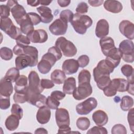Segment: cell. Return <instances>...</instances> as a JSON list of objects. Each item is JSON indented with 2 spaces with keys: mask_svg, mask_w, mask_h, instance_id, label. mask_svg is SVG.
Listing matches in <instances>:
<instances>
[{
  "mask_svg": "<svg viewBox=\"0 0 134 134\" xmlns=\"http://www.w3.org/2000/svg\"><path fill=\"white\" fill-rule=\"evenodd\" d=\"M70 23L77 33L84 35L86 33L87 29L92 26L93 20L88 15L76 13L74 14Z\"/></svg>",
  "mask_w": 134,
  "mask_h": 134,
  "instance_id": "obj_1",
  "label": "cell"
},
{
  "mask_svg": "<svg viewBox=\"0 0 134 134\" xmlns=\"http://www.w3.org/2000/svg\"><path fill=\"white\" fill-rule=\"evenodd\" d=\"M128 82L127 80L122 78H116L111 80L109 84L103 91L107 97L115 96L117 92H124L127 91Z\"/></svg>",
  "mask_w": 134,
  "mask_h": 134,
  "instance_id": "obj_2",
  "label": "cell"
},
{
  "mask_svg": "<svg viewBox=\"0 0 134 134\" xmlns=\"http://www.w3.org/2000/svg\"><path fill=\"white\" fill-rule=\"evenodd\" d=\"M14 53L16 55H27L30 57L31 59V67L36 66L38 63V51L36 47L27 46H21L16 44L13 50Z\"/></svg>",
  "mask_w": 134,
  "mask_h": 134,
  "instance_id": "obj_3",
  "label": "cell"
},
{
  "mask_svg": "<svg viewBox=\"0 0 134 134\" xmlns=\"http://www.w3.org/2000/svg\"><path fill=\"white\" fill-rule=\"evenodd\" d=\"M55 46L61 51L63 55L66 57H72L77 53V48L75 45L63 37H60L57 39Z\"/></svg>",
  "mask_w": 134,
  "mask_h": 134,
  "instance_id": "obj_4",
  "label": "cell"
},
{
  "mask_svg": "<svg viewBox=\"0 0 134 134\" xmlns=\"http://www.w3.org/2000/svg\"><path fill=\"white\" fill-rule=\"evenodd\" d=\"M133 43L130 40H124L119 45V50L122 60L128 63H132L134 61Z\"/></svg>",
  "mask_w": 134,
  "mask_h": 134,
  "instance_id": "obj_5",
  "label": "cell"
},
{
  "mask_svg": "<svg viewBox=\"0 0 134 134\" xmlns=\"http://www.w3.org/2000/svg\"><path fill=\"white\" fill-rule=\"evenodd\" d=\"M7 5L10 7L12 16L17 24L19 25L21 21L26 18L27 14L24 7L19 4L17 1L14 0L7 1Z\"/></svg>",
  "mask_w": 134,
  "mask_h": 134,
  "instance_id": "obj_6",
  "label": "cell"
},
{
  "mask_svg": "<svg viewBox=\"0 0 134 134\" xmlns=\"http://www.w3.org/2000/svg\"><path fill=\"white\" fill-rule=\"evenodd\" d=\"M114 67L106 59L100 60L93 70L94 81L101 76L109 75L114 71Z\"/></svg>",
  "mask_w": 134,
  "mask_h": 134,
  "instance_id": "obj_7",
  "label": "cell"
},
{
  "mask_svg": "<svg viewBox=\"0 0 134 134\" xmlns=\"http://www.w3.org/2000/svg\"><path fill=\"white\" fill-rule=\"evenodd\" d=\"M97 106V101L94 97H90L78 104L76 111L79 115H87L94 109Z\"/></svg>",
  "mask_w": 134,
  "mask_h": 134,
  "instance_id": "obj_8",
  "label": "cell"
},
{
  "mask_svg": "<svg viewBox=\"0 0 134 134\" xmlns=\"http://www.w3.org/2000/svg\"><path fill=\"white\" fill-rule=\"evenodd\" d=\"M93 92V89L90 83H83L79 84L72 93L73 97L77 100L84 99L90 96Z\"/></svg>",
  "mask_w": 134,
  "mask_h": 134,
  "instance_id": "obj_9",
  "label": "cell"
},
{
  "mask_svg": "<svg viewBox=\"0 0 134 134\" xmlns=\"http://www.w3.org/2000/svg\"><path fill=\"white\" fill-rule=\"evenodd\" d=\"M40 79L38 73L31 71L28 75V91L32 93H41L43 91V88L40 85Z\"/></svg>",
  "mask_w": 134,
  "mask_h": 134,
  "instance_id": "obj_10",
  "label": "cell"
},
{
  "mask_svg": "<svg viewBox=\"0 0 134 134\" xmlns=\"http://www.w3.org/2000/svg\"><path fill=\"white\" fill-rule=\"evenodd\" d=\"M68 29V23L62 19H55L49 27L51 33L55 36L64 35Z\"/></svg>",
  "mask_w": 134,
  "mask_h": 134,
  "instance_id": "obj_11",
  "label": "cell"
},
{
  "mask_svg": "<svg viewBox=\"0 0 134 134\" xmlns=\"http://www.w3.org/2000/svg\"><path fill=\"white\" fill-rule=\"evenodd\" d=\"M119 29L121 34L129 40L134 39V25L132 22L128 20L121 21L119 25Z\"/></svg>",
  "mask_w": 134,
  "mask_h": 134,
  "instance_id": "obj_12",
  "label": "cell"
},
{
  "mask_svg": "<svg viewBox=\"0 0 134 134\" xmlns=\"http://www.w3.org/2000/svg\"><path fill=\"white\" fill-rule=\"evenodd\" d=\"M27 102L31 105L38 108L46 105L47 98L41 93H32L28 91L27 90Z\"/></svg>",
  "mask_w": 134,
  "mask_h": 134,
  "instance_id": "obj_13",
  "label": "cell"
},
{
  "mask_svg": "<svg viewBox=\"0 0 134 134\" xmlns=\"http://www.w3.org/2000/svg\"><path fill=\"white\" fill-rule=\"evenodd\" d=\"M55 121L59 127L63 126H69L70 119L67 109L64 108L57 109L55 111Z\"/></svg>",
  "mask_w": 134,
  "mask_h": 134,
  "instance_id": "obj_14",
  "label": "cell"
},
{
  "mask_svg": "<svg viewBox=\"0 0 134 134\" xmlns=\"http://www.w3.org/2000/svg\"><path fill=\"white\" fill-rule=\"evenodd\" d=\"M27 36L31 42L35 43H44L46 42L48 38L47 32L44 30L41 29L33 30Z\"/></svg>",
  "mask_w": 134,
  "mask_h": 134,
  "instance_id": "obj_15",
  "label": "cell"
},
{
  "mask_svg": "<svg viewBox=\"0 0 134 134\" xmlns=\"http://www.w3.org/2000/svg\"><path fill=\"white\" fill-rule=\"evenodd\" d=\"M109 24L105 19L99 20L95 28V35L99 38H102L106 37L109 34Z\"/></svg>",
  "mask_w": 134,
  "mask_h": 134,
  "instance_id": "obj_16",
  "label": "cell"
},
{
  "mask_svg": "<svg viewBox=\"0 0 134 134\" xmlns=\"http://www.w3.org/2000/svg\"><path fill=\"white\" fill-rule=\"evenodd\" d=\"M79 68L77 60L75 59H67L65 60L62 65L63 71L66 74L70 75L77 72Z\"/></svg>",
  "mask_w": 134,
  "mask_h": 134,
  "instance_id": "obj_17",
  "label": "cell"
},
{
  "mask_svg": "<svg viewBox=\"0 0 134 134\" xmlns=\"http://www.w3.org/2000/svg\"><path fill=\"white\" fill-rule=\"evenodd\" d=\"M51 115L50 108L45 105L39 108L36 114V118L39 123L46 124L49 121Z\"/></svg>",
  "mask_w": 134,
  "mask_h": 134,
  "instance_id": "obj_18",
  "label": "cell"
},
{
  "mask_svg": "<svg viewBox=\"0 0 134 134\" xmlns=\"http://www.w3.org/2000/svg\"><path fill=\"white\" fill-rule=\"evenodd\" d=\"M121 59V53L118 48L115 47L109 52L106 56V60L110 63L114 68L117 67L120 62Z\"/></svg>",
  "mask_w": 134,
  "mask_h": 134,
  "instance_id": "obj_19",
  "label": "cell"
},
{
  "mask_svg": "<svg viewBox=\"0 0 134 134\" xmlns=\"http://www.w3.org/2000/svg\"><path fill=\"white\" fill-rule=\"evenodd\" d=\"M13 92L12 82L5 78L3 77L0 81V95L9 97Z\"/></svg>",
  "mask_w": 134,
  "mask_h": 134,
  "instance_id": "obj_20",
  "label": "cell"
},
{
  "mask_svg": "<svg viewBox=\"0 0 134 134\" xmlns=\"http://www.w3.org/2000/svg\"><path fill=\"white\" fill-rule=\"evenodd\" d=\"M99 44L102 51L105 56H107L109 52L116 47L114 40L110 37L101 38L99 40Z\"/></svg>",
  "mask_w": 134,
  "mask_h": 134,
  "instance_id": "obj_21",
  "label": "cell"
},
{
  "mask_svg": "<svg viewBox=\"0 0 134 134\" xmlns=\"http://www.w3.org/2000/svg\"><path fill=\"white\" fill-rule=\"evenodd\" d=\"M37 10L40 15L41 22L44 24L50 23L53 18V16L52 14L51 9L44 6H41L37 8Z\"/></svg>",
  "mask_w": 134,
  "mask_h": 134,
  "instance_id": "obj_22",
  "label": "cell"
},
{
  "mask_svg": "<svg viewBox=\"0 0 134 134\" xmlns=\"http://www.w3.org/2000/svg\"><path fill=\"white\" fill-rule=\"evenodd\" d=\"M92 119L95 124L100 127L105 125L108 120L107 114L102 110H98L94 112L92 115Z\"/></svg>",
  "mask_w": 134,
  "mask_h": 134,
  "instance_id": "obj_23",
  "label": "cell"
},
{
  "mask_svg": "<svg viewBox=\"0 0 134 134\" xmlns=\"http://www.w3.org/2000/svg\"><path fill=\"white\" fill-rule=\"evenodd\" d=\"M104 7L105 9L113 13H119L122 9L121 3L118 1L107 0L104 2Z\"/></svg>",
  "mask_w": 134,
  "mask_h": 134,
  "instance_id": "obj_24",
  "label": "cell"
},
{
  "mask_svg": "<svg viewBox=\"0 0 134 134\" xmlns=\"http://www.w3.org/2000/svg\"><path fill=\"white\" fill-rule=\"evenodd\" d=\"M0 28L9 36L11 35L15 30L16 26L14 25L11 19L9 17L1 18Z\"/></svg>",
  "mask_w": 134,
  "mask_h": 134,
  "instance_id": "obj_25",
  "label": "cell"
},
{
  "mask_svg": "<svg viewBox=\"0 0 134 134\" xmlns=\"http://www.w3.org/2000/svg\"><path fill=\"white\" fill-rule=\"evenodd\" d=\"M28 79L24 75H21L15 82V91L17 93H26L27 92L28 84Z\"/></svg>",
  "mask_w": 134,
  "mask_h": 134,
  "instance_id": "obj_26",
  "label": "cell"
},
{
  "mask_svg": "<svg viewBox=\"0 0 134 134\" xmlns=\"http://www.w3.org/2000/svg\"><path fill=\"white\" fill-rule=\"evenodd\" d=\"M31 59L27 55H18L15 58V66L17 69L23 70L27 66L31 67Z\"/></svg>",
  "mask_w": 134,
  "mask_h": 134,
  "instance_id": "obj_27",
  "label": "cell"
},
{
  "mask_svg": "<svg viewBox=\"0 0 134 134\" xmlns=\"http://www.w3.org/2000/svg\"><path fill=\"white\" fill-rule=\"evenodd\" d=\"M76 81L74 77H70L65 80L63 86V92L65 94L71 95L76 88Z\"/></svg>",
  "mask_w": 134,
  "mask_h": 134,
  "instance_id": "obj_28",
  "label": "cell"
},
{
  "mask_svg": "<svg viewBox=\"0 0 134 134\" xmlns=\"http://www.w3.org/2000/svg\"><path fill=\"white\" fill-rule=\"evenodd\" d=\"M19 119L14 115H9L6 119L5 125L6 128L9 131L15 130L19 124Z\"/></svg>",
  "mask_w": 134,
  "mask_h": 134,
  "instance_id": "obj_29",
  "label": "cell"
},
{
  "mask_svg": "<svg viewBox=\"0 0 134 134\" xmlns=\"http://www.w3.org/2000/svg\"><path fill=\"white\" fill-rule=\"evenodd\" d=\"M66 78L65 73L59 69L54 70L51 74V81L56 84H62Z\"/></svg>",
  "mask_w": 134,
  "mask_h": 134,
  "instance_id": "obj_30",
  "label": "cell"
},
{
  "mask_svg": "<svg viewBox=\"0 0 134 134\" xmlns=\"http://www.w3.org/2000/svg\"><path fill=\"white\" fill-rule=\"evenodd\" d=\"M19 25L22 33L25 34L26 36L34 30V25L28 17L27 14L26 18L21 21Z\"/></svg>",
  "mask_w": 134,
  "mask_h": 134,
  "instance_id": "obj_31",
  "label": "cell"
},
{
  "mask_svg": "<svg viewBox=\"0 0 134 134\" xmlns=\"http://www.w3.org/2000/svg\"><path fill=\"white\" fill-rule=\"evenodd\" d=\"M133 106V99L128 95H125L121 98L120 107L124 111H128Z\"/></svg>",
  "mask_w": 134,
  "mask_h": 134,
  "instance_id": "obj_32",
  "label": "cell"
},
{
  "mask_svg": "<svg viewBox=\"0 0 134 134\" xmlns=\"http://www.w3.org/2000/svg\"><path fill=\"white\" fill-rule=\"evenodd\" d=\"M121 73L127 78L128 82H133V68L129 64H124L121 68Z\"/></svg>",
  "mask_w": 134,
  "mask_h": 134,
  "instance_id": "obj_33",
  "label": "cell"
},
{
  "mask_svg": "<svg viewBox=\"0 0 134 134\" xmlns=\"http://www.w3.org/2000/svg\"><path fill=\"white\" fill-rule=\"evenodd\" d=\"M52 66V65L50 62L44 59H41L37 65L39 71L43 74L49 73Z\"/></svg>",
  "mask_w": 134,
  "mask_h": 134,
  "instance_id": "obj_34",
  "label": "cell"
},
{
  "mask_svg": "<svg viewBox=\"0 0 134 134\" xmlns=\"http://www.w3.org/2000/svg\"><path fill=\"white\" fill-rule=\"evenodd\" d=\"M91 75L87 70H82L79 74L78 83L79 84L83 83H90Z\"/></svg>",
  "mask_w": 134,
  "mask_h": 134,
  "instance_id": "obj_35",
  "label": "cell"
},
{
  "mask_svg": "<svg viewBox=\"0 0 134 134\" xmlns=\"http://www.w3.org/2000/svg\"><path fill=\"white\" fill-rule=\"evenodd\" d=\"M95 81L99 89L103 90L111 82V80L109 75H104L99 77Z\"/></svg>",
  "mask_w": 134,
  "mask_h": 134,
  "instance_id": "obj_36",
  "label": "cell"
},
{
  "mask_svg": "<svg viewBox=\"0 0 134 134\" xmlns=\"http://www.w3.org/2000/svg\"><path fill=\"white\" fill-rule=\"evenodd\" d=\"M19 76V70L16 68H12L8 69L4 77L10 80L12 82H15Z\"/></svg>",
  "mask_w": 134,
  "mask_h": 134,
  "instance_id": "obj_37",
  "label": "cell"
},
{
  "mask_svg": "<svg viewBox=\"0 0 134 134\" xmlns=\"http://www.w3.org/2000/svg\"><path fill=\"white\" fill-rule=\"evenodd\" d=\"M76 125L80 130L84 131L88 129L90 127V120L86 117H81L77 119Z\"/></svg>",
  "mask_w": 134,
  "mask_h": 134,
  "instance_id": "obj_38",
  "label": "cell"
},
{
  "mask_svg": "<svg viewBox=\"0 0 134 134\" xmlns=\"http://www.w3.org/2000/svg\"><path fill=\"white\" fill-rule=\"evenodd\" d=\"M0 56L4 60H10L13 57V51L9 48L2 47L0 49Z\"/></svg>",
  "mask_w": 134,
  "mask_h": 134,
  "instance_id": "obj_39",
  "label": "cell"
},
{
  "mask_svg": "<svg viewBox=\"0 0 134 134\" xmlns=\"http://www.w3.org/2000/svg\"><path fill=\"white\" fill-rule=\"evenodd\" d=\"M60 104L59 100H57L51 96H48L47 98L46 105L50 109H57L58 108Z\"/></svg>",
  "mask_w": 134,
  "mask_h": 134,
  "instance_id": "obj_40",
  "label": "cell"
},
{
  "mask_svg": "<svg viewBox=\"0 0 134 134\" xmlns=\"http://www.w3.org/2000/svg\"><path fill=\"white\" fill-rule=\"evenodd\" d=\"M13 99L16 103H24L27 102L28 96L27 92L26 93H17L15 92L14 94Z\"/></svg>",
  "mask_w": 134,
  "mask_h": 134,
  "instance_id": "obj_41",
  "label": "cell"
},
{
  "mask_svg": "<svg viewBox=\"0 0 134 134\" xmlns=\"http://www.w3.org/2000/svg\"><path fill=\"white\" fill-rule=\"evenodd\" d=\"M73 16L74 14L71 10L69 9H65L61 12L60 14V18L68 23L69 22H71Z\"/></svg>",
  "mask_w": 134,
  "mask_h": 134,
  "instance_id": "obj_42",
  "label": "cell"
},
{
  "mask_svg": "<svg viewBox=\"0 0 134 134\" xmlns=\"http://www.w3.org/2000/svg\"><path fill=\"white\" fill-rule=\"evenodd\" d=\"M11 113L21 119L23 116V110L17 103L13 104L11 109Z\"/></svg>",
  "mask_w": 134,
  "mask_h": 134,
  "instance_id": "obj_43",
  "label": "cell"
},
{
  "mask_svg": "<svg viewBox=\"0 0 134 134\" xmlns=\"http://www.w3.org/2000/svg\"><path fill=\"white\" fill-rule=\"evenodd\" d=\"M127 130L126 127L122 124H116L111 129L112 134H126Z\"/></svg>",
  "mask_w": 134,
  "mask_h": 134,
  "instance_id": "obj_44",
  "label": "cell"
},
{
  "mask_svg": "<svg viewBox=\"0 0 134 134\" xmlns=\"http://www.w3.org/2000/svg\"><path fill=\"white\" fill-rule=\"evenodd\" d=\"M107 129L103 127L94 126L87 131V134H107Z\"/></svg>",
  "mask_w": 134,
  "mask_h": 134,
  "instance_id": "obj_45",
  "label": "cell"
},
{
  "mask_svg": "<svg viewBox=\"0 0 134 134\" xmlns=\"http://www.w3.org/2000/svg\"><path fill=\"white\" fill-rule=\"evenodd\" d=\"M30 40L26 36H24L23 35H20L16 40V44L21 46H29L30 43Z\"/></svg>",
  "mask_w": 134,
  "mask_h": 134,
  "instance_id": "obj_46",
  "label": "cell"
},
{
  "mask_svg": "<svg viewBox=\"0 0 134 134\" xmlns=\"http://www.w3.org/2000/svg\"><path fill=\"white\" fill-rule=\"evenodd\" d=\"M10 96H3L0 95V108L1 109L6 110L10 107Z\"/></svg>",
  "mask_w": 134,
  "mask_h": 134,
  "instance_id": "obj_47",
  "label": "cell"
},
{
  "mask_svg": "<svg viewBox=\"0 0 134 134\" xmlns=\"http://www.w3.org/2000/svg\"><path fill=\"white\" fill-rule=\"evenodd\" d=\"M27 16L31 21V22L32 23L34 26L39 24L41 21L40 16L36 13H27Z\"/></svg>",
  "mask_w": 134,
  "mask_h": 134,
  "instance_id": "obj_48",
  "label": "cell"
},
{
  "mask_svg": "<svg viewBox=\"0 0 134 134\" xmlns=\"http://www.w3.org/2000/svg\"><path fill=\"white\" fill-rule=\"evenodd\" d=\"M88 6L87 4L85 2H82L80 3L77 5L75 10L77 14L82 15V14L86 13L88 12Z\"/></svg>",
  "mask_w": 134,
  "mask_h": 134,
  "instance_id": "obj_49",
  "label": "cell"
},
{
  "mask_svg": "<svg viewBox=\"0 0 134 134\" xmlns=\"http://www.w3.org/2000/svg\"><path fill=\"white\" fill-rule=\"evenodd\" d=\"M10 8L7 5H1L0 6V13L1 18H8L10 15Z\"/></svg>",
  "mask_w": 134,
  "mask_h": 134,
  "instance_id": "obj_50",
  "label": "cell"
},
{
  "mask_svg": "<svg viewBox=\"0 0 134 134\" xmlns=\"http://www.w3.org/2000/svg\"><path fill=\"white\" fill-rule=\"evenodd\" d=\"M77 62L79 64V67L83 68L88 64L90 59L87 55H82L78 58Z\"/></svg>",
  "mask_w": 134,
  "mask_h": 134,
  "instance_id": "obj_51",
  "label": "cell"
},
{
  "mask_svg": "<svg viewBox=\"0 0 134 134\" xmlns=\"http://www.w3.org/2000/svg\"><path fill=\"white\" fill-rule=\"evenodd\" d=\"M42 59H44L47 60V61H48L49 62H50L51 63V64L52 65V66H53L54 65V64L55 63V62L58 61L57 58L55 57V56L51 52L48 51V52L45 53L42 57Z\"/></svg>",
  "mask_w": 134,
  "mask_h": 134,
  "instance_id": "obj_52",
  "label": "cell"
},
{
  "mask_svg": "<svg viewBox=\"0 0 134 134\" xmlns=\"http://www.w3.org/2000/svg\"><path fill=\"white\" fill-rule=\"evenodd\" d=\"M40 85L43 89H50L54 86V83L51 80L45 79L40 80Z\"/></svg>",
  "mask_w": 134,
  "mask_h": 134,
  "instance_id": "obj_53",
  "label": "cell"
},
{
  "mask_svg": "<svg viewBox=\"0 0 134 134\" xmlns=\"http://www.w3.org/2000/svg\"><path fill=\"white\" fill-rule=\"evenodd\" d=\"M133 108H131L129 110V112L128 114V117L127 119L128 121L129 125V127L130 128V130L132 132H133V129H134V120H133Z\"/></svg>",
  "mask_w": 134,
  "mask_h": 134,
  "instance_id": "obj_54",
  "label": "cell"
},
{
  "mask_svg": "<svg viewBox=\"0 0 134 134\" xmlns=\"http://www.w3.org/2000/svg\"><path fill=\"white\" fill-rule=\"evenodd\" d=\"M48 51L52 53L57 58V60H60L62 58V53L61 51L55 46L52 47L50 48Z\"/></svg>",
  "mask_w": 134,
  "mask_h": 134,
  "instance_id": "obj_55",
  "label": "cell"
},
{
  "mask_svg": "<svg viewBox=\"0 0 134 134\" xmlns=\"http://www.w3.org/2000/svg\"><path fill=\"white\" fill-rule=\"evenodd\" d=\"M50 96L58 100H60L65 97V94L60 91H54L52 92Z\"/></svg>",
  "mask_w": 134,
  "mask_h": 134,
  "instance_id": "obj_56",
  "label": "cell"
},
{
  "mask_svg": "<svg viewBox=\"0 0 134 134\" xmlns=\"http://www.w3.org/2000/svg\"><path fill=\"white\" fill-rule=\"evenodd\" d=\"M71 129L69 127V126H63L59 127L58 133H71Z\"/></svg>",
  "mask_w": 134,
  "mask_h": 134,
  "instance_id": "obj_57",
  "label": "cell"
},
{
  "mask_svg": "<svg viewBox=\"0 0 134 134\" xmlns=\"http://www.w3.org/2000/svg\"><path fill=\"white\" fill-rule=\"evenodd\" d=\"M89 4L93 6V7H98L100 6L103 3H104V1L103 0H95V1H93V0H89L88 1Z\"/></svg>",
  "mask_w": 134,
  "mask_h": 134,
  "instance_id": "obj_58",
  "label": "cell"
},
{
  "mask_svg": "<svg viewBox=\"0 0 134 134\" xmlns=\"http://www.w3.org/2000/svg\"><path fill=\"white\" fill-rule=\"evenodd\" d=\"M57 2L60 6L61 7H67L71 3V1L70 0H58Z\"/></svg>",
  "mask_w": 134,
  "mask_h": 134,
  "instance_id": "obj_59",
  "label": "cell"
},
{
  "mask_svg": "<svg viewBox=\"0 0 134 134\" xmlns=\"http://www.w3.org/2000/svg\"><path fill=\"white\" fill-rule=\"evenodd\" d=\"M133 82H128V86L127 88V92L129 94L133 95Z\"/></svg>",
  "mask_w": 134,
  "mask_h": 134,
  "instance_id": "obj_60",
  "label": "cell"
},
{
  "mask_svg": "<svg viewBox=\"0 0 134 134\" xmlns=\"http://www.w3.org/2000/svg\"><path fill=\"white\" fill-rule=\"evenodd\" d=\"M28 5L32 7H36L40 5V1H27Z\"/></svg>",
  "mask_w": 134,
  "mask_h": 134,
  "instance_id": "obj_61",
  "label": "cell"
},
{
  "mask_svg": "<svg viewBox=\"0 0 134 134\" xmlns=\"http://www.w3.org/2000/svg\"><path fill=\"white\" fill-rule=\"evenodd\" d=\"M47 130L43 128H39L36 130L35 131V134H38V133H48Z\"/></svg>",
  "mask_w": 134,
  "mask_h": 134,
  "instance_id": "obj_62",
  "label": "cell"
},
{
  "mask_svg": "<svg viewBox=\"0 0 134 134\" xmlns=\"http://www.w3.org/2000/svg\"><path fill=\"white\" fill-rule=\"evenodd\" d=\"M52 2V1H40V4L45 6H47L49 5Z\"/></svg>",
  "mask_w": 134,
  "mask_h": 134,
  "instance_id": "obj_63",
  "label": "cell"
}]
</instances>
